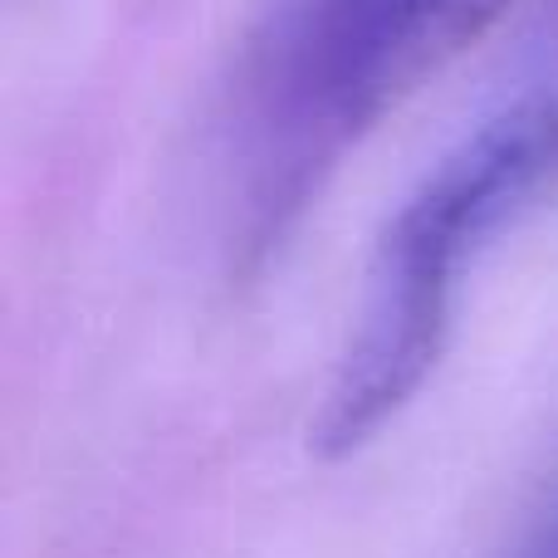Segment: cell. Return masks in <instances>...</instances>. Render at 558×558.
<instances>
[{"label": "cell", "mask_w": 558, "mask_h": 558, "mask_svg": "<svg viewBox=\"0 0 558 558\" xmlns=\"http://www.w3.org/2000/svg\"><path fill=\"white\" fill-rule=\"evenodd\" d=\"M495 558H558V461H554V471L544 475L539 495L530 500L514 539H505Z\"/></svg>", "instance_id": "obj_3"}, {"label": "cell", "mask_w": 558, "mask_h": 558, "mask_svg": "<svg viewBox=\"0 0 558 558\" xmlns=\"http://www.w3.org/2000/svg\"><path fill=\"white\" fill-rule=\"evenodd\" d=\"M500 0H265L216 123L221 245L260 270L387 108Z\"/></svg>", "instance_id": "obj_1"}, {"label": "cell", "mask_w": 558, "mask_h": 558, "mask_svg": "<svg viewBox=\"0 0 558 558\" xmlns=\"http://www.w3.org/2000/svg\"><path fill=\"white\" fill-rule=\"evenodd\" d=\"M558 192V54L465 128L377 235L348 343L308 441L324 461L373 446L436 373L465 275L495 235Z\"/></svg>", "instance_id": "obj_2"}]
</instances>
